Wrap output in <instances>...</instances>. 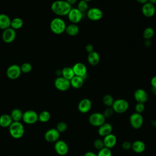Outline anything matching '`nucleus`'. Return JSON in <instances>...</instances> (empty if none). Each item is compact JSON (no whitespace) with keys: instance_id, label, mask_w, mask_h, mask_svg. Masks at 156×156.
Here are the masks:
<instances>
[{"instance_id":"f704fd0d","label":"nucleus","mask_w":156,"mask_h":156,"mask_svg":"<svg viewBox=\"0 0 156 156\" xmlns=\"http://www.w3.org/2000/svg\"><path fill=\"white\" fill-rule=\"evenodd\" d=\"M20 68H21V73H28L31 71L32 68V65L30 63L26 62L21 65V66H20Z\"/></svg>"},{"instance_id":"8fccbe9b","label":"nucleus","mask_w":156,"mask_h":156,"mask_svg":"<svg viewBox=\"0 0 156 156\" xmlns=\"http://www.w3.org/2000/svg\"><path fill=\"white\" fill-rule=\"evenodd\" d=\"M83 1H86V2H90V1H91L92 0H83Z\"/></svg>"},{"instance_id":"423d86ee","label":"nucleus","mask_w":156,"mask_h":156,"mask_svg":"<svg viewBox=\"0 0 156 156\" xmlns=\"http://www.w3.org/2000/svg\"><path fill=\"white\" fill-rule=\"evenodd\" d=\"M22 120L27 124H35L38 121V115L34 110H27L23 113Z\"/></svg>"},{"instance_id":"4be33fe9","label":"nucleus","mask_w":156,"mask_h":156,"mask_svg":"<svg viewBox=\"0 0 156 156\" xmlns=\"http://www.w3.org/2000/svg\"><path fill=\"white\" fill-rule=\"evenodd\" d=\"M87 60L90 65L92 66L97 65L100 61V55L96 51H93L88 54Z\"/></svg>"},{"instance_id":"cd10ccee","label":"nucleus","mask_w":156,"mask_h":156,"mask_svg":"<svg viewBox=\"0 0 156 156\" xmlns=\"http://www.w3.org/2000/svg\"><path fill=\"white\" fill-rule=\"evenodd\" d=\"M23 113L21 112V110L18 108H14L10 113V116L15 122H20V120L22 119Z\"/></svg>"},{"instance_id":"79ce46f5","label":"nucleus","mask_w":156,"mask_h":156,"mask_svg":"<svg viewBox=\"0 0 156 156\" xmlns=\"http://www.w3.org/2000/svg\"><path fill=\"white\" fill-rule=\"evenodd\" d=\"M151 84L152 87H156V76L152 77L151 80Z\"/></svg>"},{"instance_id":"412c9836","label":"nucleus","mask_w":156,"mask_h":156,"mask_svg":"<svg viewBox=\"0 0 156 156\" xmlns=\"http://www.w3.org/2000/svg\"><path fill=\"white\" fill-rule=\"evenodd\" d=\"M132 150L138 154L142 153L146 149V145L141 140H135L132 143Z\"/></svg>"},{"instance_id":"9d476101","label":"nucleus","mask_w":156,"mask_h":156,"mask_svg":"<svg viewBox=\"0 0 156 156\" xmlns=\"http://www.w3.org/2000/svg\"><path fill=\"white\" fill-rule=\"evenodd\" d=\"M129 121L131 126L135 129H140L143 124V118L141 114L138 113H132L129 118Z\"/></svg>"},{"instance_id":"c756f323","label":"nucleus","mask_w":156,"mask_h":156,"mask_svg":"<svg viewBox=\"0 0 156 156\" xmlns=\"http://www.w3.org/2000/svg\"><path fill=\"white\" fill-rule=\"evenodd\" d=\"M51 118V114L49 112L44 110L38 115V121L41 122H46Z\"/></svg>"},{"instance_id":"f8f14e48","label":"nucleus","mask_w":156,"mask_h":156,"mask_svg":"<svg viewBox=\"0 0 156 156\" xmlns=\"http://www.w3.org/2000/svg\"><path fill=\"white\" fill-rule=\"evenodd\" d=\"M55 151L60 155H65L68 152V146L63 140H57L54 144Z\"/></svg>"},{"instance_id":"4c0bfd02","label":"nucleus","mask_w":156,"mask_h":156,"mask_svg":"<svg viewBox=\"0 0 156 156\" xmlns=\"http://www.w3.org/2000/svg\"><path fill=\"white\" fill-rule=\"evenodd\" d=\"M144 109H145V106H144V104L137 102V104H136V105H135V111H136V113L141 114V113L144 112Z\"/></svg>"},{"instance_id":"f03ea898","label":"nucleus","mask_w":156,"mask_h":156,"mask_svg":"<svg viewBox=\"0 0 156 156\" xmlns=\"http://www.w3.org/2000/svg\"><path fill=\"white\" fill-rule=\"evenodd\" d=\"M66 23L63 20L60 18H55L50 23V29L51 31L57 35L62 34L65 32Z\"/></svg>"},{"instance_id":"5701e85b","label":"nucleus","mask_w":156,"mask_h":156,"mask_svg":"<svg viewBox=\"0 0 156 156\" xmlns=\"http://www.w3.org/2000/svg\"><path fill=\"white\" fill-rule=\"evenodd\" d=\"M11 20L9 16L5 14H0V29L5 30L10 27Z\"/></svg>"},{"instance_id":"c03bdc74","label":"nucleus","mask_w":156,"mask_h":156,"mask_svg":"<svg viewBox=\"0 0 156 156\" xmlns=\"http://www.w3.org/2000/svg\"><path fill=\"white\" fill-rule=\"evenodd\" d=\"M67 2H68L70 5L74 4L76 2H77V0H65Z\"/></svg>"},{"instance_id":"a18cd8bd","label":"nucleus","mask_w":156,"mask_h":156,"mask_svg":"<svg viewBox=\"0 0 156 156\" xmlns=\"http://www.w3.org/2000/svg\"><path fill=\"white\" fill-rule=\"evenodd\" d=\"M144 44H145L146 46L149 47L151 45V41H150V40H146V41L144 42Z\"/></svg>"},{"instance_id":"2f4dec72","label":"nucleus","mask_w":156,"mask_h":156,"mask_svg":"<svg viewBox=\"0 0 156 156\" xmlns=\"http://www.w3.org/2000/svg\"><path fill=\"white\" fill-rule=\"evenodd\" d=\"M77 9L78 10H79L81 12H82L83 13L85 12H87V10H88V2L83 1V0H80L79 1L78 4H77Z\"/></svg>"},{"instance_id":"72a5a7b5","label":"nucleus","mask_w":156,"mask_h":156,"mask_svg":"<svg viewBox=\"0 0 156 156\" xmlns=\"http://www.w3.org/2000/svg\"><path fill=\"white\" fill-rule=\"evenodd\" d=\"M112 153L110 149L107 148L106 147H104L101 149L99 150L98 153L97 154V156H112Z\"/></svg>"},{"instance_id":"6ab92c4d","label":"nucleus","mask_w":156,"mask_h":156,"mask_svg":"<svg viewBox=\"0 0 156 156\" xmlns=\"http://www.w3.org/2000/svg\"><path fill=\"white\" fill-rule=\"evenodd\" d=\"M102 140L104 142V147L109 149L113 147L117 142V138L116 136L113 133H110L105 136Z\"/></svg>"},{"instance_id":"ea45409f","label":"nucleus","mask_w":156,"mask_h":156,"mask_svg":"<svg viewBox=\"0 0 156 156\" xmlns=\"http://www.w3.org/2000/svg\"><path fill=\"white\" fill-rule=\"evenodd\" d=\"M122 147L125 150H129V149H131V147H132V143H130L129 141H126L122 143Z\"/></svg>"},{"instance_id":"aec40b11","label":"nucleus","mask_w":156,"mask_h":156,"mask_svg":"<svg viewBox=\"0 0 156 156\" xmlns=\"http://www.w3.org/2000/svg\"><path fill=\"white\" fill-rule=\"evenodd\" d=\"M113 130L112 126L108 122H104L98 128V134L100 136H105L108 134L112 133Z\"/></svg>"},{"instance_id":"37998d69","label":"nucleus","mask_w":156,"mask_h":156,"mask_svg":"<svg viewBox=\"0 0 156 156\" xmlns=\"http://www.w3.org/2000/svg\"><path fill=\"white\" fill-rule=\"evenodd\" d=\"M83 156H97V154L92 151H88L84 154Z\"/></svg>"},{"instance_id":"a878e982","label":"nucleus","mask_w":156,"mask_h":156,"mask_svg":"<svg viewBox=\"0 0 156 156\" xmlns=\"http://www.w3.org/2000/svg\"><path fill=\"white\" fill-rule=\"evenodd\" d=\"M65 32L69 36H76L79 32V28L77 24L71 23V24L66 26Z\"/></svg>"},{"instance_id":"c9c22d12","label":"nucleus","mask_w":156,"mask_h":156,"mask_svg":"<svg viewBox=\"0 0 156 156\" xmlns=\"http://www.w3.org/2000/svg\"><path fill=\"white\" fill-rule=\"evenodd\" d=\"M60 133H63L64 132L66 131V130L67 129V124L66 122H63V121H61L59 122L56 126L55 128Z\"/></svg>"},{"instance_id":"20e7f679","label":"nucleus","mask_w":156,"mask_h":156,"mask_svg":"<svg viewBox=\"0 0 156 156\" xmlns=\"http://www.w3.org/2000/svg\"><path fill=\"white\" fill-rule=\"evenodd\" d=\"M112 108L116 113H125L129 108L128 102L124 99H118L114 101Z\"/></svg>"},{"instance_id":"dca6fc26","label":"nucleus","mask_w":156,"mask_h":156,"mask_svg":"<svg viewBox=\"0 0 156 156\" xmlns=\"http://www.w3.org/2000/svg\"><path fill=\"white\" fill-rule=\"evenodd\" d=\"M155 11L156 10L154 5L149 2L143 4L141 8V12L143 15L147 18L153 16L155 13Z\"/></svg>"},{"instance_id":"f257e3e1","label":"nucleus","mask_w":156,"mask_h":156,"mask_svg":"<svg viewBox=\"0 0 156 156\" xmlns=\"http://www.w3.org/2000/svg\"><path fill=\"white\" fill-rule=\"evenodd\" d=\"M51 10L58 16H65L71 10V5L65 0H57L51 4Z\"/></svg>"},{"instance_id":"49530a36","label":"nucleus","mask_w":156,"mask_h":156,"mask_svg":"<svg viewBox=\"0 0 156 156\" xmlns=\"http://www.w3.org/2000/svg\"><path fill=\"white\" fill-rule=\"evenodd\" d=\"M136 1L138 2H139L140 4H143V5L148 2V0H136Z\"/></svg>"},{"instance_id":"a19ab883","label":"nucleus","mask_w":156,"mask_h":156,"mask_svg":"<svg viewBox=\"0 0 156 156\" xmlns=\"http://www.w3.org/2000/svg\"><path fill=\"white\" fill-rule=\"evenodd\" d=\"M85 50H86V51H87L88 54L90 53V52H93V45L91 44H88L86 45V46H85Z\"/></svg>"},{"instance_id":"0eeeda50","label":"nucleus","mask_w":156,"mask_h":156,"mask_svg":"<svg viewBox=\"0 0 156 156\" xmlns=\"http://www.w3.org/2000/svg\"><path fill=\"white\" fill-rule=\"evenodd\" d=\"M67 15L68 20L71 23L77 24L82 20L83 13L77 8H72Z\"/></svg>"},{"instance_id":"393cba45","label":"nucleus","mask_w":156,"mask_h":156,"mask_svg":"<svg viewBox=\"0 0 156 156\" xmlns=\"http://www.w3.org/2000/svg\"><path fill=\"white\" fill-rule=\"evenodd\" d=\"M70 84L72 87L76 89L80 88L82 87L84 82V79L80 77L74 76L70 80Z\"/></svg>"},{"instance_id":"de8ad7c7","label":"nucleus","mask_w":156,"mask_h":156,"mask_svg":"<svg viewBox=\"0 0 156 156\" xmlns=\"http://www.w3.org/2000/svg\"><path fill=\"white\" fill-rule=\"evenodd\" d=\"M151 92L152 93V94L156 95V87H152Z\"/></svg>"},{"instance_id":"1a4fd4ad","label":"nucleus","mask_w":156,"mask_h":156,"mask_svg":"<svg viewBox=\"0 0 156 156\" xmlns=\"http://www.w3.org/2000/svg\"><path fill=\"white\" fill-rule=\"evenodd\" d=\"M72 68L75 76L80 77L84 80L85 79H86L87 76V68L83 63H76L73 65Z\"/></svg>"},{"instance_id":"7c9ffc66","label":"nucleus","mask_w":156,"mask_h":156,"mask_svg":"<svg viewBox=\"0 0 156 156\" xmlns=\"http://www.w3.org/2000/svg\"><path fill=\"white\" fill-rule=\"evenodd\" d=\"M154 30L152 27H146L144 31H143V38L146 40H150L153 37L154 35Z\"/></svg>"},{"instance_id":"4468645a","label":"nucleus","mask_w":156,"mask_h":156,"mask_svg":"<svg viewBox=\"0 0 156 156\" xmlns=\"http://www.w3.org/2000/svg\"><path fill=\"white\" fill-rule=\"evenodd\" d=\"M60 132L56 129H50L48 130L44 133V139L46 141L49 143L56 142L58 140L60 136Z\"/></svg>"},{"instance_id":"09e8293b","label":"nucleus","mask_w":156,"mask_h":156,"mask_svg":"<svg viewBox=\"0 0 156 156\" xmlns=\"http://www.w3.org/2000/svg\"><path fill=\"white\" fill-rule=\"evenodd\" d=\"M148 2L152 4H156V0H148Z\"/></svg>"},{"instance_id":"f3484780","label":"nucleus","mask_w":156,"mask_h":156,"mask_svg":"<svg viewBox=\"0 0 156 156\" xmlns=\"http://www.w3.org/2000/svg\"><path fill=\"white\" fill-rule=\"evenodd\" d=\"M91 106V101L88 98H84L79 101L77 105V108L80 113H86L90 110Z\"/></svg>"},{"instance_id":"a211bd4d","label":"nucleus","mask_w":156,"mask_h":156,"mask_svg":"<svg viewBox=\"0 0 156 156\" xmlns=\"http://www.w3.org/2000/svg\"><path fill=\"white\" fill-rule=\"evenodd\" d=\"M133 97L137 102L143 104H144L148 99L147 92L142 88H138L134 92Z\"/></svg>"},{"instance_id":"bb28decb","label":"nucleus","mask_w":156,"mask_h":156,"mask_svg":"<svg viewBox=\"0 0 156 156\" xmlns=\"http://www.w3.org/2000/svg\"><path fill=\"white\" fill-rule=\"evenodd\" d=\"M61 75L63 77L70 80L75 75L73 68L69 66L65 67L61 71Z\"/></svg>"},{"instance_id":"e433bc0d","label":"nucleus","mask_w":156,"mask_h":156,"mask_svg":"<svg viewBox=\"0 0 156 156\" xmlns=\"http://www.w3.org/2000/svg\"><path fill=\"white\" fill-rule=\"evenodd\" d=\"M93 145H94V147L98 150H100L104 147L103 140L101 139L95 140L93 142Z\"/></svg>"},{"instance_id":"39448f33","label":"nucleus","mask_w":156,"mask_h":156,"mask_svg":"<svg viewBox=\"0 0 156 156\" xmlns=\"http://www.w3.org/2000/svg\"><path fill=\"white\" fill-rule=\"evenodd\" d=\"M105 117L103 113L96 112L91 114L88 118L90 124L95 127H99L102 124L105 122Z\"/></svg>"},{"instance_id":"7ed1b4c3","label":"nucleus","mask_w":156,"mask_h":156,"mask_svg":"<svg viewBox=\"0 0 156 156\" xmlns=\"http://www.w3.org/2000/svg\"><path fill=\"white\" fill-rule=\"evenodd\" d=\"M10 135L15 139L21 138L24 134V127L20 122H15L9 127Z\"/></svg>"},{"instance_id":"9b49d317","label":"nucleus","mask_w":156,"mask_h":156,"mask_svg":"<svg viewBox=\"0 0 156 156\" xmlns=\"http://www.w3.org/2000/svg\"><path fill=\"white\" fill-rule=\"evenodd\" d=\"M103 16L102 11L98 7H91L87 12V16L91 21H99Z\"/></svg>"},{"instance_id":"58836bf2","label":"nucleus","mask_w":156,"mask_h":156,"mask_svg":"<svg viewBox=\"0 0 156 156\" xmlns=\"http://www.w3.org/2000/svg\"><path fill=\"white\" fill-rule=\"evenodd\" d=\"M114 111L113 110L112 108H110V107H108L104 111V113H103V115L106 118H110L112 116L113 113Z\"/></svg>"},{"instance_id":"473e14b6","label":"nucleus","mask_w":156,"mask_h":156,"mask_svg":"<svg viewBox=\"0 0 156 156\" xmlns=\"http://www.w3.org/2000/svg\"><path fill=\"white\" fill-rule=\"evenodd\" d=\"M102 102L105 105L110 107H112L114 102V99L110 94H105L102 98Z\"/></svg>"},{"instance_id":"2eb2a0df","label":"nucleus","mask_w":156,"mask_h":156,"mask_svg":"<svg viewBox=\"0 0 156 156\" xmlns=\"http://www.w3.org/2000/svg\"><path fill=\"white\" fill-rule=\"evenodd\" d=\"M16 32L15 30L12 27H9L4 30L2 34V38L4 42L6 43H10L15 39Z\"/></svg>"},{"instance_id":"ddd939ff","label":"nucleus","mask_w":156,"mask_h":156,"mask_svg":"<svg viewBox=\"0 0 156 156\" xmlns=\"http://www.w3.org/2000/svg\"><path fill=\"white\" fill-rule=\"evenodd\" d=\"M21 73L20 66L18 65H12L7 69L6 74L7 77L10 79H18Z\"/></svg>"},{"instance_id":"c85d7f7f","label":"nucleus","mask_w":156,"mask_h":156,"mask_svg":"<svg viewBox=\"0 0 156 156\" xmlns=\"http://www.w3.org/2000/svg\"><path fill=\"white\" fill-rule=\"evenodd\" d=\"M23 26V21L22 19L20 18H15L12 20H11L10 27L13 29L14 30L19 29L22 27Z\"/></svg>"},{"instance_id":"6e6552de","label":"nucleus","mask_w":156,"mask_h":156,"mask_svg":"<svg viewBox=\"0 0 156 156\" xmlns=\"http://www.w3.org/2000/svg\"><path fill=\"white\" fill-rule=\"evenodd\" d=\"M54 86L58 90L65 91L71 87L70 81L62 76L58 77L54 80Z\"/></svg>"},{"instance_id":"b1692460","label":"nucleus","mask_w":156,"mask_h":156,"mask_svg":"<svg viewBox=\"0 0 156 156\" xmlns=\"http://www.w3.org/2000/svg\"><path fill=\"white\" fill-rule=\"evenodd\" d=\"M13 122L10 115L3 114L0 116V126L2 127H9Z\"/></svg>"}]
</instances>
